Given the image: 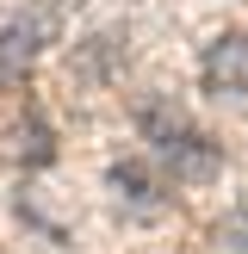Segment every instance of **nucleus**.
I'll return each instance as SVG.
<instances>
[{"label": "nucleus", "instance_id": "obj_1", "mask_svg": "<svg viewBox=\"0 0 248 254\" xmlns=\"http://www.w3.org/2000/svg\"><path fill=\"white\" fill-rule=\"evenodd\" d=\"M136 130H143L149 155H155L161 168L174 174V180H211V174L223 168V149L211 143V136L198 130V124L186 118V112L174 106L168 93L136 99Z\"/></svg>", "mask_w": 248, "mask_h": 254}, {"label": "nucleus", "instance_id": "obj_2", "mask_svg": "<svg viewBox=\"0 0 248 254\" xmlns=\"http://www.w3.org/2000/svg\"><path fill=\"white\" fill-rule=\"evenodd\" d=\"M56 44V6L37 0V6L12 12L0 25V87H25V74L37 68V56Z\"/></svg>", "mask_w": 248, "mask_h": 254}, {"label": "nucleus", "instance_id": "obj_3", "mask_svg": "<svg viewBox=\"0 0 248 254\" xmlns=\"http://www.w3.org/2000/svg\"><path fill=\"white\" fill-rule=\"evenodd\" d=\"M198 81L217 99H242L248 93V31H223L198 62Z\"/></svg>", "mask_w": 248, "mask_h": 254}, {"label": "nucleus", "instance_id": "obj_4", "mask_svg": "<svg viewBox=\"0 0 248 254\" xmlns=\"http://www.w3.org/2000/svg\"><path fill=\"white\" fill-rule=\"evenodd\" d=\"M112 198H118L124 211H136V217H155L161 205H168V192H161V180L143 168V161H112Z\"/></svg>", "mask_w": 248, "mask_h": 254}, {"label": "nucleus", "instance_id": "obj_5", "mask_svg": "<svg viewBox=\"0 0 248 254\" xmlns=\"http://www.w3.org/2000/svg\"><path fill=\"white\" fill-rule=\"evenodd\" d=\"M19 155H25V168H44L50 155H56V136H50V124H44V112H25V124H19Z\"/></svg>", "mask_w": 248, "mask_h": 254}, {"label": "nucleus", "instance_id": "obj_6", "mask_svg": "<svg viewBox=\"0 0 248 254\" xmlns=\"http://www.w3.org/2000/svg\"><path fill=\"white\" fill-rule=\"evenodd\" d=\"M205 254H248V205H242V211H223V217L211 223Z\"/></svg>", "mask_w": 248, "mask_h": 254}]
</instances>
